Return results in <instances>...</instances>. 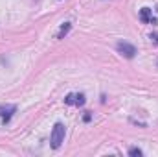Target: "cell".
<instances>
[{"mask_svg":"<svg viewBox=\"0 0 158 157\" xmlns=\"http://www.w3.org/2000/svg\"><path fill=\"white\" fill-rule=\"evenodd\" d=\"M64 135H66V128L63 122H55V126L52 128V133H50V146L53 150H59L61 144L64 142Z\"/></svg>","mask_w":158,"mask_h":157,"instance_id":"obj_1","label":"cell"},{"mask_svg":"<svg viewBox=\"0 0 158 157\" xmlns=\"http://www.w3.org/2000/svg\"><path fill=\"white\" fill-rule=\"evenodd\" d=\"M116 50H118V54H121L125 59H134V56L138 54L136 52V46L131 44V43H127V41H118L116 43Z\"/></svg>","mask_w":158,"mask_h":157,"instance_id":"obj_2","label":"cell"},{"mask_svg":"<svg viewBox=\"0 0 158 157\" xmlns=\"http://www.w3.org/2000/svg\"><path fill=\"white\" fill-rule=\"evenodd\" d=\"M85 102H86V96H85L83 92H70V94H66V98H64V104H66V105H76V107L85 105Z\"/></svg>","mask_w":158,"mask_h":157,"instance_id":"obj_3","label":"cell"},{"mask_svg":"<svg viewBox=\"0 0 158 157\" xmlns=\"http://www.w3.org/2000/svg\"><path fill=\"white\" fill-rule=\"evenodd\" d=\"M138 17H140V20H142L143 24H156L158 22L156 19L153 17V9H151V7H142Z\"/></svg>","mask_w":158,"mask_h":157,"instance_id":"obj_4","label":"cell"},{"mask_svg":"<svg viewBox=\"0 0 158 157\" xmlns=\"http://www.w3.org/2000/svg\"><path fill=\"white\" fill-rule=\"evenodd\" d=\"M15 111H17V105H7V107L0 105V115H2V124H9V120H11V117L15 115Z\"/></svg>","mask_w":158,"mask_h":157,"instance_id":"obj_5","label":"cell"},{"mask_svg":"<svg viewBox=\"0 0 158 157\" xmlns=\"http://www.w3.org/2000/svg\"><path fill=\"white\" fill-rule=\"evenodd\" d=\"M70 30H72V22H64V24H61V28H59L55 39H64V37L70 34Z\"/></svg>","mask_w":158,"mask_h":157,"instance_id":"obj_6","label":"cell"},{"mask_svg":"<svg viewBox=\"0 0 158 157\" xmlns=\"http://www.w3.org/2000/svg\"><path fill=\"white\" fill-rule=\"evenodd\" d=\"M129 155H132V157H142V155H143V152H142L140 148L132 146V148H129Z\"/></svg>","mask_w":158,"mask_h":157,"instance_id":"obj_7","label":"cell"},{"mask_svg":"<svg viewBox=\"0 0 158 157\" xmlns=\"http://www.w3.org/2000/svg\"><path fill=\"white\" fill-rule=\"evenodd\" d=\"M149 39H151V43H153V44H158V32L151 34V35H149Z\"/></svg>","mask_w":158,"mask_h":157,"instance_id":"obj_8","label":"cell"},{"mask_svg":"<svg viewBox=\"0 0 158 157\" xmlns=\"http://www.w3.org/2000/svg\"><path fill=\"white\" fill-rule=\"evenodd\" d=\"M83 120H85V122H90V120H92V115H90V113L86 111V113L83 115Z\"/></svg>","mask_w":158,"mask_h":157,"instance_id":"obj_9","label":"cell"}]
</instances>
